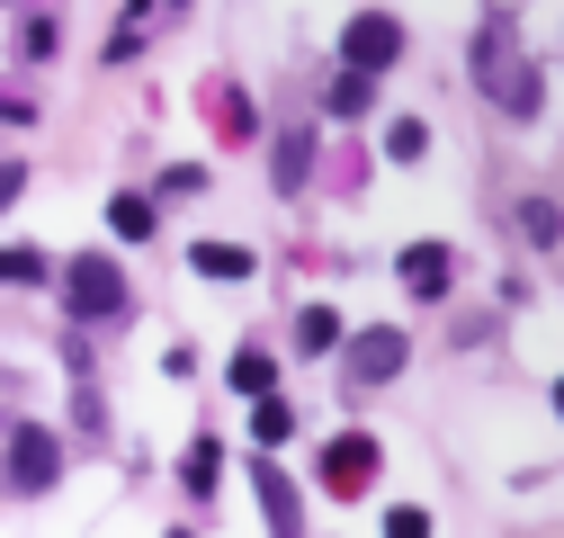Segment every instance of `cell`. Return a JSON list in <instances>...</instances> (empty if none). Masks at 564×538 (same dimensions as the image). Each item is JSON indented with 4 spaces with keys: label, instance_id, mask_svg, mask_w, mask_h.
Wrapping results in <instances>:
<instances>
[{
    "label": "cell",
    "instance_id": "5",
    "mask_svg": "<svg viewBox=\"0 0 564 538\" xmlns=\"http://www.w3.org/2000/svg\"><path fill=\"white\" fill-rule=\"evenodd\" d=\"M54 476H63V440H54V431H19V440H10V485H19V494H45Z\"/></svg>",
    "mask_w": 564,
    "mask_h": 538
},
{
    "label": "cell",
    "instance_id": "10",
    "mask_svg": "<svg viewBox=\"0 0 564 538\" xmlns=\"http://www.w3.org/2000/svg\"><path fill=\"white\" fill-rule=\"evenodd\" d=\"M278 386V359L269 351H234V395H269Z\"/></svg>",
    "mask_w": 564,
    "mask_h": 538
},
{
    "label": "cell",
    "instance_id": "1",
    "mask_svg": "<svg viewBox=\"0 0 564 538\" xmlns=\"http://www.w3.org/2000/svg\"><path fill=\"white\" fill-rule=\"evenodd\" d=\"M340 63H349V73H394V63H403V19H386V10H359V19H349L340 28Z\"/></svg>",
    "mask_w": 564,
    "mask_h": 538
},
{
    "label": "cell",
    "instance_id": "9",
    "mask_svg": "<svg viewBox=\"0 0 564 538\" xmlns=\"http://www.w3.org/2000/svg\"><path fill=\"white\" fill-rule=\"evenodd\" d=\"M296 351H305V359H314V351H340V314H332V305H305V314H296Z\"/></svg>",
    "mask_w": 564,
    "mask_h": 538
},
{
    "label": "cell",
    "instance_id": "15",
    "mask_svg": "<svg viewBox=\"0 0 564 538\" xmlns=\"http://www.w3.org/2000/svg\"><path fill=\"white\" fill-rule=\"evenodd\" d=\"M108 225H117L126 243H144V234H153V197H117V207H108Z\"/></svg>",
    "mask_w": 564,
    "mask_h": 538
},
{
    "label": "cell",
    "instance_id": "3",
    "mask_svg": "<svg viewBox=\"0 0 564 538\" xmlns=\"http://www.w3.org/2000/svg\"><path fill=\"white\" fill-rule=\"evenodd\" d=\"M403 359H412V342H403L394 323L359 332V342H340V368H349V386H386V377H403Z\"/></svg>",
    "mask_w": 564,
    "mask_h": 538
},
{
    "label": "cell",
    "instance_id": "7",
    "mask_svg": "<svg viewBox=\"0 0 564 538\" xmlns=\"http://www.w3.org/2000/svg\"><path fill=\"white\" fill-rule=\"evenodd\" d=\"M394 269H403V288H412V297H448L457 251H448V243H403V260H394Z\"/></svg>",
    "mask_w": 564,
    "mask_h": 538
},
{
    "label": "cell",
    "instance_id": "19",
    "mask_svg": "<svg viewBox=\"0 0 564 538\" xmlns=\"http://www.w3.org/2000/svg\"><path fill=\"white\" fill-rule=\"evenodd\" d=\"M386 538H431V512H421V503H394V512H386Z\"/></svg>",
    "mask_w": 564,
    "mask_h": 538
},
{
    "label": "cell",
    "instance_id": "23",
    "mask_svg": "<svg viewBox=\"0 0 564 538\" xmlns=\"http://www.w3.org/2000/svg\"><path fill=\"white\" fill-rule=\"evenodd\" d=\"M171 538H188V529H171Z\"/></svg>",
    "mask_w": 564,
    "mask_h": 538
},
{
    "label": "cell",
    "instance_id": "16",
    "mask_svg": "<svg viewBox=\"0 0 564 538\" xmlns=\"http://www.w3.org/2000/svg\"><path fill=\"white\" fill-rule=\"evenodd\" d=\"M288 431H296V413H288V404H278V395H260V413H251V440H269V449H278Z\"/></svg>",
    "mask_w": 564,
    "mask_h": 538
},
{
    "label": "cell",
    "instance_id": "11",
    "mask_svg": "<svg viewBox=\"0 0 564 538\" xmlns=\"http://www.w3.org/2000/svg\"><path fill=\"white\" fill-rule=\"evenodd\" d=\"M180 476H188V494H216V476H225V449H216V440H197Z\"/></svg>",
    "mask_w": 564,
    "mask_h": 538
},
{
    "label": "cell",
    "instance_id": "4",
    "mask_svg": "<svg viewBox=\"0 0 564 538\" xmlns=\"http://www.w3.org/2000/svg\"><path fill=\"white\" fill-rule=\"evenodd\" d=\"M63 305H73L82 323H90V314H117V305H126L117 260H99V251H90V260H73V279H63Z\"/></svg>",
    "mask_w": 564,
    "mask_h": 538
},
{
    "label": "cell",
    "instance_id": "21",
    "mask_svg": "<svg viewBox=\"0 0 564 538\" xmlns=\"http://www.w3.org/2000/svg\"><path fill=\"white\" fill-rule=\"evenodd\" d=\"M19 189H28V162H0V216L19 207Z\"/></svg>",
    "mask_w": 564,
    "mask_h": 538
},
{
    "label": "cell",
    "instance_id": "6",
    "mask_svg": "<svg viewBox=\"0 0 564 538\" xmlns=\"http://www.w3.org/2000/svg\"><path fill=\"white\" fill-rule=\"evenodd\" d=\"M251 485H260V512H269V538H305V503H296V476L288 466H251Z\"/></svg>",
    "mask_w": 564,
    "mask_h": 538
},
{
    "label": "cell",
    "instance_id": "12",
    "mask_svg": "<svg viewBox=\"0 0 564 538\" xmlns=\"http://www.w3.org/2000/svg\"><path fill=\"white\" fill-rule=\"evenodd\" d=\"M36 279H45V251H36V243H28V251H19V243L0 251V288H36Z\"/></svg>",
    "mask_w": 564,
    "mask_h": 538
},
{
    "label": "cell",
    "instance_id": "8",
    "mask_svg": "<svg viewBox=\"0 0 564 538\" xmlns=\"http://www.w3.org/2000/svg\"><path fill=\"white\" fill-rule=\"evenodd\" d=\"M188 269H197V279H225V288H234V279H251L260 260H251L242 243H197V251H188Z\"/></svg>",
    "mask_w": 564,
    "mask_h": 538
},
{
    "label": "cell",
    "instance_id": "18",
    "mask_svg": "<svg viewBox=\"0 0 564 538\" xmlns=\"http://www.w3.org/2000/svg\"><path fill=\"white\" fill-rule=\"evenodd\" d=\"M332 117H368V73H340L332 82Z\"/></svg>",
    "mask_w": 564,
    "mask_h": 538
},
{
    "label": "cell",
    "instance_id": "22",
    "mask_svg": "<svg viewBox=\"0 0 564 538\" xmlns=\"http://www.w3.org/2000/svg\"><path fill=\"white\" fill-rule=\"evenodd\" d=\"M197 189H206V171H197V162H180V171L162 180V197H197Z\"/></svg>",
    "mask_w": 564,
    "mask_h": 538
},
{
    "label": "cell",
    "instance_id": "20",
    "mask_svg": "<svg viewBox=\"0 0 564 538\" xmlns=\"http://www.w3.org/2000/svg\"><path fill=\"white\" fill-rule=\"evenodd\" d=\"M520 225H529L538 243H555V207H546V197H529V207H520Z\"/></svg>",
    "mask_w": 564,
    "mask_h": 538
},
{
    "label": "cell",
    "instance_id": "13",
    "mask_svg": "<svg viewBox=\"0 0 564 538\" xmlns=\"http://www.w3.org/2000/svg\"><path fill=\"white\" fill-rule=\"evenodd\" d=\"M305 162H314V134H288V144H278V189H305Z\"/></svg>",
    "mask_w": 564,
    "mask_h": 538
},
{
    "label": "cell",
    "instance_id": "2",
    "mask_svg": "<svg viewBox=\"0 0 564 538\" xmlns=\"http://www.w3.org/2000/svg\"><path fill=\"white\" fill-rule=\"evenodd\" d=\"M377 476H386V458H377V440H368V431H340V440L323 449V494L359 503V494H368Z\"/></svg>",
    "mask_w": 564,
    "mask_h": 538
},
{
    "label": "cell",
    "instance_id": "14",
    "mask_svg": "<svg viewBox=\"0 0 564 538\" xmlns=\"http://www.w3.org/2000/svg\"><path fill=\"white\" fill-rule=\"evenodd\" d=\"M216 117H225V126H216L225 144H251V134H260V108H251V99H216Z\"/></svg>",
    "mask_w": 564,
    "mask_h": 538
},
{
    "label": "cell",
    "instance_id": "17",
    "mask_svg": "<svg viewBox=\"0 0 564 538\" xmlns=\"http://www.w3.org/2000/svg\"><path fill=\"white\" fill-rule=\"evenodd\" d=\"M421 144H431L421 117H394V126H386V153H394V162H421Z\"/></svg>",
    "mask_w": 564,
    "mask_h": 538
}]
</instances>
